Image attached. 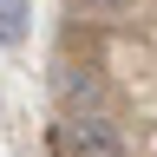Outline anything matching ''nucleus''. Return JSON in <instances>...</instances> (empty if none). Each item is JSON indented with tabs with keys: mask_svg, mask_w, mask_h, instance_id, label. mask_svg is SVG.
<instances>
[{
	"mask_svg": "<svg viewBox=\"0 0 157 157\" xmlns=\"http://www.w3.org/2000/svg\"><path fill=\"white\" fill-rule=\"evenodd\" d=\"M52 98H59V111H98V66L59 59L52 66Z\"/></svg>",
	"mask_w": 157,
	"mask_h": 157,
	"instance_id": "2",
	"label": "nucleus"
},
{
	"mask_svg": "<svg viewBox=\"0 0 157 157\" xmlns=\"http://www.w3.org/2000/svg\"><path fill=\"white\" fill-rule=\"evenodd\" d=\"M85 20H124V13H137V0H72Z\"/></svg>",
	"mask_w": 157,
	"mask_h": 157,
	"instance_id": "4",
	"label": "nucleus"
},
{
	"mask_svg": "<svg viewBox=\"0 0 157 157\" xmlns=\"http://www.w3.org/2000/svg\"><path fill=\"white\" fill-rule=\"evenodd\" d=\"M26 20L33 0H0V46H26Z\"/></svg>",
	"mask_w": 157,
	"mask_h": 157,
	"instance_id": "3",
	"label": "nucleus"
},
{
	"mask_svg": "<svg viewBox=\"0 0 157 157\" xmlns=\"http://www.w3.org/2000/svg\"><path fill=\"white\" fill-rule=\"evenodd\" d=\"M52 151L59 157H124V131L111 111H59Z\"/></svg>",
	"mask_w": 157,
	"mask_h": 157,
	"instance_id": "1",
	"label": "nucleus"
}]
</instances>
